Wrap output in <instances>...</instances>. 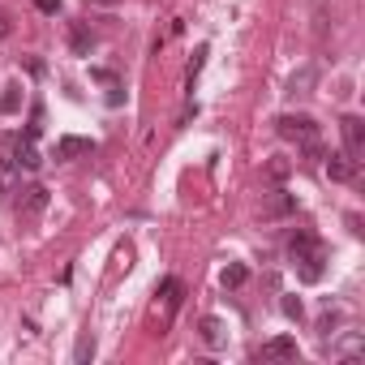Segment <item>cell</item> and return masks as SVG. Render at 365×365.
I'll list each match as a JSON object with an SVG mask.
<instances>
[{
	"label": "cell",
	"mask_w": 365,
	"mask_h": 365,
	"mask_svg": "<svg viewBox=\"0 0 365 365\" xmlns=\"http://www.w3.org/2000/svg\"><path fill=\"white\" fill-rule=\"evenodd\" d=\"M14 180H18V163H9V159H0V198H5V194L14 190Z\"/></svg>",
	"instance_id": "obj_16"
},
{
	"label": "cell",
	"mask_w": 365,
	"mask_h": 365,
	"mask_svg": "<svg viewBox=\"0 0 365 365\" xmlns=\"http://www.w3.org/2000/svg\"><path fill=\"white\" fill-rule=\"evenodd\" d=\"M275 133L305 146V142H318V120L305 116V112H284V116H275Z\"/></svg>",
	"instance_id": "obj_2"
},
{
	"label": "cell",
	"mask_w": 365,
	"mask_h": 365,
	"mask_svg": "<svg viewBox=\"0 0 365 365\" xmlns=\"http://www.w3.org/2000/svg\"><path fill=\"white\" fill-rule=\"evenodd\" d=\"M39 133H43V108H39V103H35V108H31V125H26V138H31V142H35V138H39Z\"/></svg>",
	"instance_id": "obj_18"
},
{
	"label": "cell",
	"mask_w": 365,
	"mask_h": 365,
	"mask_svg": "<svg viewBox=\"0 0 365 365\" xmlns=\"http://www.w3.org/2000/svg\"><path fill=\"white\" fill-rule=\"evenodd\" d=\"M95 150V142L91 138H61L56 142V159L65 163V159H78V155H91Z\"/></svg>",
	"instance_id": "obj_9"
},
{
	"label": "cell",
	"mask_w": 365,
	"mask_h": 365,
	"mask_svg": "<svg viewBox=\"0 0 365 365\" xmlns=\"http://www.w3.org/2000/svg\"><path fill=\"white\" fill-rule=\"evenodd\" d=\"M48 211V190L43 185H26L18 194V220H39Z\"/></svg>",
	"instance_id": "obj_5"
},
{
	"label": "cell",
	"mask_w": 365,
	"mask_h": 365,
	"mask_svg": "<svg viewBox=\"0 0 365 365\" xmlns=\"http://www.w3.org/2000/svg\"><path fill=\"white\" fill-rule=\"evenodd\" d=\"M159 292H163V301H168V318H172V314L180 309V284H176V279H163Z\"/></svg>",
	"instance_id": "obj_17"
},
{
	"label": "cell",
	"mask_w": 365,
	"mask_h": 365,
	"mask_svg": "<svg viewBox=\"0 0 365 365\" xmlns=\"http://www.w3.org/2000/svg\"><path fill=\"white\" fill-rule=\"evenodd\" d=\"M86 5H91V0H86ZM103 5H112V0H103Z\"/></svg>",
	"instance_id": "obj_23"
},
{
	"label": "cell",
	"mask_w": 365,
	"mask_h": 365,
	"mask_svg": "<svg viewBox=\"0 0 365 365\" xmlns=\"http://www.w3.org/2000/svg\"><path fill=\"white\" fill-rule=\"evenodd\" d=\"M258 215H262V220H288V215H297V194H288V190H279V185L267 190Z\"/></svg>",
	"instance_id": "obj_3"
},
{
	"label": "cell",
	"mask_w": 365,
	"mask_h": 365,
	"mask_svg": "<svg viewBox=\"0 0 365 365\" xmlns=\"http://www.w3.org/2000/svg\"><path fill=\"white\" fill-rule=\"evenodd\" d=\"M245 279H250V267L245 262H228L224 267V288H241Z\"/></svg>",
	"instance_id": "obj_15"
},
{
	"label": "cell",
	"mask_w": 365,
	"mask_h": 365,
	"mask_svg": "<svg viewBox=\"0 0 365 365\" xmlns=\"http://www.w3.org/2000/svg\"><path fill=\"white\" fill-rule=\"evenodd\" d=\"M9 35H14V22H9L5 9H0V39H9Z\"/></svg>",
	"instance_id": "obj_22"
},
{
	"label": "cell",
	"mask_w": 365,
	"mask_h": 365,
	"mask_svg": "<svg viewBox=\"0 0 365 365\" xmlns=\"http://www.w3.org/2000/svg\"><path fill=\"white\" fill-rule=\"evenodd\" d=\"M14 112H22V82H9L5 95H0V116H14Z\"/></svg>",
	"instance_id": "obj_14"
},
{
	"label": "cell",
	"mask_w": 365,
	"mask_h": 365,
	"mask_svg": "<svg viewBox=\"0 0 365 365\" xmlns=\"http://www.w3.org/2000/svg\"><path fill=\"white\" fill-rule=\"evenodd\" d=\"M198 335H202L207 348H224V344H228V331H224L220 318H202V322H198Z\"/></svg>",
	"instance_id": "obj_10"
},
{
	"label": "cell",
	"mask_w": 365,
	"mask_h": 365,
	"mask_svg": "<svg viewBox=\"0 0 365 365\" xmlns=\"http://www.w3.org/2000/svg\"><path fill=\"white\" fill-rule=\"evenodd\" d=\"M279 305H284V314H288V318H301V301H297V297H284Z\"/></svg>",
	"instance_id": "obj_20"
},
{
	"label": "cell",
	"mask_w": 365,
	"mask_h": 365,
	"mask_svg": "<svg viewBox=\"0 0 365 365\" xmlns=\"http://www.w3.org/2000/svg\"><path fill=\"white\" fill-rule=\"evenodd\" d=\"M314 82H318V73L305 65L301 73H292V78H288V95H292V99H301V95H309V86H314Z\"/></svg>",
	"instance_id": "obj_13"
},
{
	"label": "cell",
	"mask_w": 365,
	"mask_h": 365,
	"mask_svg": "<svg viewBox=\"0 0 365 365\" xmlns=\"http://www.w3.org/2000/svg\"><path fill=\"white\" fill-rule=\"evenodd\" d=\"M262 176L271 180V185H284V180L292 176V159H284V155H271V159H267V168H262Z\"/></svg>",
	"instance_id": "obj_11"
},
{
	"label": "cell",
	"mask_w": 365,
	"mask_h": 365,
	"mask_svg": "<svg viewBox=\"0 0 365 365\" xmlns=\"http://www.w3.org/2000/svg\"><path fill=\"white\" fill-rule=\"evenodd\" d=\"M322 159H327V176H331V180H352V176H356V159H352V155L335 150V155H322Z\"/></svg>",
	"instance_id": "obj_8"
},
{
	"label": "cell",
	"mask_w": 365,
	"mask_h": 365,
	"mask_svg": "<svg viewBox=\"0 0 365 365\" xmlns=\"http://www.w3.org/2000/svg\"><path fill=\"white\" fill-rule=\"evenodd\" d=\"M35 9H39V14H52V18H56V14H61V0H35Z\"/></svg>",
	"instance_id": "obj_21"
},
{
	"label": "cell",
	"mask_w": 365,
	"mask_h": 365,
	"mask_svg": "<svg viewBox=\"0 0 365 365\" xmlns=\"http://www.w3.org/2000/svg\"><path fill=\"white\" fill-rule=\"evenodd\" d=\"M69 48H73V56H91V48H95V35H91L82 22H73V26H69Z\"/></svg>",
	"instance_id": "obj_12"
},
{
	"label": "cell",
	"mask_w": 365,
	"mask_h": 365,
	"mask_svg": "<svg viewBox=\"0 0 365 365\" xmlns=\"http://www.w3.org/2000/svg\"><path fill=\"white\" fill-rule=\"evenodd\" d=\"M288 254H292V262H297L301 284H318V279H322V271H327V245L318 241V232L297 228V237L288 241Z\"/></svg>",
	"instance_id": "obj_1"
},
{
	"label": "cell",
	"mask_w": 365,
	"mask_h": 365,
	"mask_svg": "<svg viewBox=\"0 0 365 365\" xmlns=\"http://www.w3.org/2000/svg\"><path fill=\"white\" fill-rule=\"evenodd\" d=\"M14 163H18V172H39V150H35V142L31 138H18L14 142Z\"/></svg>",
	"instance_id": "obj_7"
},
{
	"label": "cell",
	"mask_w": 365,
	"mask_h": 365,
	"mask_svg": "<svg viewBox=\"0 0 365 365\" xmlns=\"http://www.w3.org/2000/svg\"><path fill=\"white\" fill-rule=\"evenodd\" d=\"M297 339L292 335H275V339H267L262 348H258V361H297Z\"/></svg>",
	"instance_id": "obj_6"
},
{
	"label": "cell",
	"mask_w": 365,
	"mask_h": 365,
	"mask_svg": "<svg viewBox=\"0 0 365 365\" xmlns=\"http://www.w3.org/2000/svg\"><path fill=\"white\" fill-rule=\"evenodd\" d=\"M339 133H344V155H352L361 163V155H365V120L361 116H344Z\"/></svg>",
	"instance_id": "obj_4"
},
{
	"label": "cell",
	"mask_w": 365,
	"mask_h": 365,
	"mask_svg": "<svg viewBox=\"0 0 365 365\" xmlns=\"http://www.w3.org/2000/svg\"><path fill=\"white\" fill-rule=\"evenodd\" d=\"M91 356H95V339H91V335H82V339H78V348H73V361H91Z\"/></svg>",
	"instance_id": "obj_19"
}]
</instances>
